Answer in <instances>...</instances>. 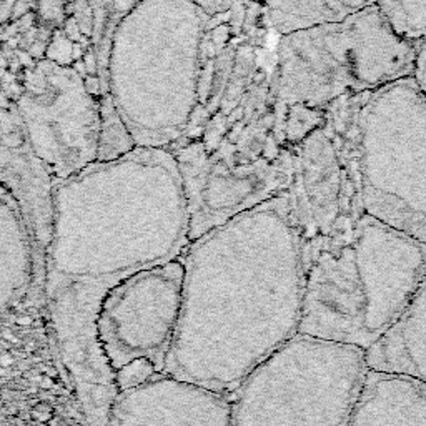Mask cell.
<instances>
[{
    "label": "cell",
    "instance_id": "obj_17",
    "mask_svg": "<svg viewBox=\"0 0 426 426\" xmlns=\"http://www.w3.org/2000/svg\"><path fill=\"white\" fill-rule=\"evenodd\" d=\"M100 140H98L97 162H110L135 150V140L118 115L110 95L105 92L100 98Z\"/></svg>",
    "mask_w": 426,
    "mask_h": 426
},
{
    "label": "cell",
    "instance_id": "obj_20",
    "mask_svg": "<svg viewBox=\"0 0 426 426\" xmlns=\"http://www.w3.org/2000/svg\"><path fill=\"white\" fill-rule=\"evenodd\" d=\"M413 78L426 95V38L418 43V57H416V71Z\"/></svg>",
    "mask_w": 426,
    "mask_h": 426
},
{
    "label": "cell",
    "instance_id": "obj_13",
    "mask_svg": "<svg viewBox=\"0 0 426 426\" xmlns=\"http://www.w3.org/2000/svg\"><path fill=\"white\" fill-rule=\"evenodd\" d=\"M107 426H232L230 395L158 375L120 391Z\"/></svg>",
    "mask_w": 426,
    "mask_h": 426
},
{
    "label": "cell",
    "instance_id": "obj_16",
    "mask_svg": "<svg viewBox=\"0 0 426 426\" xmlns=\"http://www.w3.org/2000/svg\"><path fill=\"white\" fill-rule=\"evenodd\" d=\"M270 31L276 37L321 24L341 22L378 0H261Z\"/></svg>",
    "mask_w": 426,
    "mask_h": 426
},
{
    "label": "cell",
    "instance_id": "obj_2",
    "mask_svg": "<svg viewBox=\"0 0 426 426\" xmlns=\"http://www.w3.org/2000/svg\"><path fill=\"white\" fill-rule=\"evenodd\" d=\"M190 217L168 148L137 147L53 185L46 279L115 281L180 260Z\"/></svg>",
    "mask_w": 426,
    "mask_h": 426
},
{
    "label": "cell",
    "instance_id": "obj_5",
    "mask_svg": "<svg viewBox=\"0 0 426 426\" xmlns=\"http://www.w3.org/2000/svg\"><path fill=\"white\" fill-rule=\"evenodd\" d=\"M418 42L395 31L378 4L341 22L276 37L274 92L279 112L326 113L340 98L411 78Z\"/></svg>",
    "mask_w": 426,
    "mask_h": 426
},
{
    "label": "cell",
    "instance_id": "obj_8",
    "mask_svg": "<svg viewBox=\"0 0 426 426\" xmlns=\"http://www.w3.org/2000/svg\"><path fill=\"white\" fill-rule=\"evenodd\" d=\"M365 95L335 102L321 125L293 148L285 197L303 256L348 237L365 215L360 160Z\"/></svg>",
    "mask_w": 426,
    "mask_h": 426
},
{
    "label": "cell",
    "instance_id": "obj_22",
    "mask_svg": "<svg viewBox=\"0 0 426 426\" xmlns=\"http://www.w3.org/2000/svg\"><path fill=\"white\" fill-rule=\"evenodd\" d=\"M14 2H16V0H0V6H9V7L12 9Z\"/></svg>",
    "mask_w": 426,
    "mask_h": 426
},
{
    "label": "cell",
    "instance_id": "obj_12",
    "mask_svg": "<svg viewBox=\"0 0 426 426\" xmlns=\"http://www.w3.org/2000/svg\"><path fill=\"white\" fill-rule=\"evenodd\" d=\"M168 150L185 188L190 244L240 213L284 195L291 180L293 150L274 162L239 168L210 160L200 140H180Z\"/></svg>",
    "mask_w": 426,
    "mask_h": 426
},
{
    "label": "cell",
    "instance_id": "obj_11",
    "mask_svg": "<svg viewBox=\"0 0 426 426\" xmlns=\"http://www.w3.org/2000/svg\"><path fill=\"white\" fill-rule=\"evenodd\" d=\"M115 284L46 279L53 335L88 426H107L112 405L118 396L115 371L102 348L97 326L103 296Z\"/></svg>",
    "mask_w": 426,
    "mask_h": 426
},
{
    "label": "cell",
    "instance_id": "obj_15",
    "mask_svg": "<svg viewBox=\"0 0 426 426\" xmlns=\"http://www.w3.org/2000/svg\"><path fill=\"white\" fill-rule=\"evenodd\" d=\"M346 426H426V385L368 370Z\"/></svg>",
    "mask_w": 426,
    "mask_h": 426
},
{
    "label": "cell",
    "instance_id": "obj_21",
    "mask_svg": "<svg viewBox=\"0 0 426 426\" xmlns=\"http://www.w3.org/2000/svg\"><path fill=\"white\" fill-rule=\"evenodd\" d=\"M138 2H140V0H110L113 14H115L117 17V24L128 11H130V9L135 7Z\"/></svg>",
    "mask_w": 426,
    "mask_h": 426
},
{
    "label": "cell",
    "instance_id": "obj_9",
    "mask_svg": "<svg viewBox=\"0 0 426 426\" xmlns=\"http://www.w3.org/2000/svg\"><path fill=\"white\" fill-rule=\"evenodd\" d=\"M92 77V76H90ZM48 58L24 72L14 102L28 142L53 183L97 162L100 140V85Z\"/></svg>",
    "mask_w": 426,
    "mask_h": 426
},
{
    "label": "cell",
    "instance_id": "obj_6",
    "mask_svg": "<svg viewBox=\"0 0 426 426\" xmlns=\"http://www.w3.org/2000/svg\"><path fill=\"white\" fill-rule=\"evenodd\" d=\"M366 373L363 350L298 333L230 393L232 426H346Z\"/></svg>",
    "mask_w": 426,
    "mask_h": 426
},
{
    "label": "cell",
    "instance_id": "obj_14",
    "mask_svg": "<svg viewBox=\"0 0 426 426\" xmlns=\"http://www.w3.org/2000/svg\"><path fill=\"white\" fill-rule=\"evenodd\" d=\"M366 368L426 385V270L395 325L365 351Z\"/></svg>",
    "mask_w": 426,
    "mask_h": 426
},
{
    "label": "cell",
    "instance_id": "obj_4",
    "mask_svg": "<svg viewBox=\"0 0 426 426\" xmlns=\"http://www.w3.org/2000/svg\"><path fill=\"white\" fill-rule=\"evenodd\" d=\"M208 21L190 0H140L113 28L105 88L137 147L170 148L190 128Z\"/></svg>",
    "mask_w": 426,
    "mask_h": 426
},
{
    "label": "cell",
    "instance_id": "obj_7",
    "mask_svg": "<svg viewBox=\"0 0 426 426\" xmlns=\"http://www.w3.org/2000/svg\"><path fill=\"white\" fill-rule=\"evenodd\" d=\"M360 160L366 215L426 245V95L413 77L365 95Z\"/></svg>",
    "mask_w": 426,
    "mask_h": 426
},
{
    "label": "cell",
    "instance_id": "obj_3",
    "mask_svg": "<svg viewBox=\"0 0 426 426\" xmlns=\"http://www.w3.org/2000/svg\"><path fill=\"white\" fill-rule=\"evenodd\" d=\"M426 270V245L375 217L303 256L300 335L370 350L403 313Z\"/></svg>",
    "mask_w": 426,
    "mask_h": 426
},
{
    "label": "cell",
    "instance_id": "obj_1",
    "mask_svg": "<svg viewBox=\"0 0 426 426\" xmlns=\"http://www.w3.org/2000/svg\"><path fill=\"white\" fill-rule=\"evenodd\" d=\"M163 375L230 395L298 335L303 254L285 193L192 241Z\"/></svg>",
    "mask_w": 426,
    "mask_h": 426
},
{
    "label": "cell",
    "instance_id": "obj_10",
    "mask_svg": "<svg viewBox=\"0 0 426 426\" xmlns=\"http://www.w3.org/2000/svg\"><path fill=\"white\" fill-rule=\"evenodd\" d=\"M182 298V259L135 271L108 289L97 326L115 373L145 361L163 375L180 321Z\"/></svg>",
    "mask_w": 426,
    "mask_h": 426
},
{
    "label": "cell",
    "instance_id": "obj_19",
    "mask_svg": "<svg viewBox=\"0 0 426 426\" xmlns=\"http://www.w3.org/2000/svg\"><path fill=\"white\" fill-rule=\"evenodd\" d=\"M198 11L208 19H217L229 14L240 0H190Z\"/></svg>",
    "mask_w": 426,
    "mask_h": 426
},
{
    "label": "cell",
    "instance_id": "obj_18",
    "mask_svg": "<svg viewBox=\"0 0 426 426\" xmlns=\"http://www.w3.org/2000/svg\"><path fill=\"white\" fill-rule=\"evenodd\" d=\"M378 7L400 36L418 43L426 38V0H378Z\"/></svg>",
    "mask_w": 426,
    "mask_h": 426
}]
</instances>
